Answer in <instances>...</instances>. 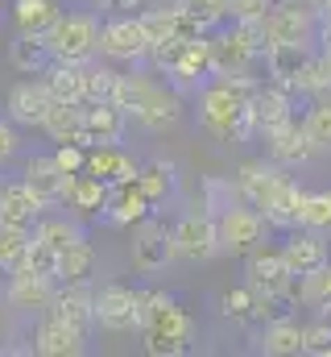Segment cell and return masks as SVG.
Masks as SVG:
<instances>
[{"label": "cell", "mask_w": 331, "mask_h": 357, "mask_svg": "<svg viewBox=\"0 0 331 357\" xmlns=\"http://www.w3.org/2000/svg\"><path fill=\"white\" fill-rule=\"evenodd\" d=\"M116 75L120 71H112V67H87V104L91 100H112Z\"/></svg>", "instance_id": "47"}, {"label": "cell", "mask_w": 331, "mask_h": 357, "mask_svg": "<svg viewBox=\"0 0 331 357\" xmlns=\"http://www.w3.org/2000/svg\"><path fill=\"white\" fill-rule=\"evenodd\" d=\"M46 46L58 63H87L99 50V21L91 13H58V21L46 33Z\"/></svg>", "instance_id": "8"}, {"label": "cell", "mask_w": 331, "mask_h": 357, "mask_svg": "<svg viewBox=\"0 0 331 357\" xmlns=\"http://www.w3.org/2000/svg\"><path fill=\"white\" fill-rule=\"evenodd\" d=\"M33 241V229H17V225H0V270H17L25 262V250Z\"/></svg>", "instance_id": "41"}, {"label": "cell", "mask_w": 331, "mask_h": 357, "mask_svg": "<svg viewBox=\"0 0 331 357\" xmlns=\"http://www.w3.org/2000/svg\"><path fill=\"white\" fill-rule=\"evenodd\" d=\"M58 291V278L54 274H42V270H29V266H17L8 270V303L13 307H25V312H46L50 299Z\"/></svg>", "instance_id": "16"}, {"label": "cell", "mask_w": 331, "mask_h": 357, "mask_svg": "<svg viewBox=\"0 0 331 357\" xmlns=\"http://www.w3.org/2000/svg\"><path fill=\"white\" fill-rule=\"evenodd\" d=\"M302 195H307V191H302V187H298V183H294L290 175H286V183L273 191V199L261 208V216L269 220V229H277V233L294 229V225H298V208H302Z\"/></svg>", "instance_id": "32"}, {"label": "cell", "mask_w": 331, "mask_h": 357, "mask_svg": "<svg viewBox=\"0 0 331 357\" xmlns=\"http://www.w3.org/2000/svg\"><path fill=\"white\" fill-rule=\"evenodd\" d=\"M261 38L265 46H315L319 38V13L311 8V0H282L269 4L261 17Z\"/></svg>", "instance_id": "4"}, {"label": "cell", "mask_w": 331, "mask_h": 357, "mask_svg": "<svg viewBox=\"0 0 331 357\" xmlns=\"http://www.w3.org/2000/svg\"><path fill=\"white\" fill-rule=\"evenodd\" d=\"M8 121L13 125H25V129H42V116H46V108H50V91H46V79L42 84H33V79H25V84H17V88L8 91Z\"/></svg>", "instance_id": "25"}, {"label": "cell", "mask_w": 331, "mask_h": 357, "mask_svg": "<svg viewBox=\"0 0 331 357\" xmlns=\"http://www.w3.org/2000/svg\"><path fill=\"white\" fill-rule=\"evenodd\" d=\"M21 178L33 187V195L46 204V208H58V204H67V191H71V178L58 162H54V154H33L29 162H25V171Z\"/></svg>", "instance_id": "20"}, {"label": "cell", "mask_w": 331, "mask_h": 357, "mask_svg": "<svg viewBox=\"0 0 331 357\" xmlns=\"http://www.w3.org/2000/svg\"><path fill=\"white\" fill-rule=\"evenodd\" d=\"M245 282L257 295H273V299H282V303L290 307V303H294V282H298V274L290 270L282 245H269V241H265V245H257L245 258Z\"/></svg>", "instance_id": "7"}, {"label": "cell", "mask_w": 331, "mask_h": 357, "mask_svg": "<svg viewBox=\"0 0 331 357\" xmlns=\"http://www.w3.org/2000/svg\"><path fill=\"white\" fill-rule=\"evenodd\" d=\"M58 0H13V29L17 33H33V38H46L50 25L58 21Z\"/></svg>", "instance_id": "31"}, {"label": "cell", "mask_w": 331, "mask_h": 357, "mask_svg": "<svg viewBox=\"0 0 331 357\" xmlns=\"http://www.w3.org/2000/svg\"><path fill=\"white\" fill-rule=\"evenodd\" d=\"M8 63H13L17 71H25V75H38V71L50 63V46H46V38L17 33V38L8 42Z\"/></svg>", "instance_id": "37"}, {"label": "cell", "mask_w": 331, "mask_h": 357, "mask_svg": "<svg viewBox=\"0 0 331 357\" xmlns=\"http://www.w3.org/2000/svg\"><path fill=\"white\" fill-rule=\"evenodd\" d=\"M46 312H54L58 320L91 333L95 328V291H91V282H58V291H54Z\"/></svg>", "instance_id": "21"}, {"label": "cell", "mask_w": 331, "mask_h": 357, "mask_svg": "<svg viewBox=\"0 0 331 357\" xmlns=\"http://www.w3.org/2000/svg\"><path fill=\"white\" fill-rule=\"evenodd\" d=\"M252 91H257V79L248 71L216 75L199 91V125L220 142H245L252 133V125H248V96Z\"/></svg>", "instance_id": "1"}, {"label": "cell", "mask_w": 331, "mask_h": 357, "mask_svg": "<svg viewBox=\"0 0 331 357\" xmlns=\"http://www.w3.org/2000/svg\"><path fill=\"white\" fill-rule=\"evenodd\" d=\"M141 25H145V33H150V46L178 38V4H174V8H145V13H141Z\"/></svg>", "instance_id": "44"}, {"label": "cell", "mask_w": 331, "mask_h": 357, "mask_svg": "<svg viewBox=\"0 0 331 357\" xmlns=\"http://www.w3.org/2000/svg\"><path fill=\"white\" fill-rule=\"evenodd\" d=\"M294 116V91L286 84H257V91L248 96V125L252 133H273L282 121Z\"/></svg>", "instance_id": "13"}, {"label": "cell", "mask_w": 331, "mask_h": 357, "mask_svg": "<svg viewBox=\"0 0 331 357\" xmlns=\"http://www.w3.org/2000/svg\"><path fill=\"white\" fill-rule=\"evenodd\" d=\"M178 8H186L203 29H220L232 13H228V0H178Z\"/></svg>", "instance_id": "45"}, {"label": "cell", "mask_w": 331, "mask_h": 357, "mask_svg": "<svg viewBox=\"0 0 331 357\" xmlns=\"http://www.w3.org/2000/svg\"><path fill=\"white\" fill-rule=\"evenodd\" d=\"M104 4H108V8H141L145 0H104Z\"/></svg>", "instance_id": "52"}, {"label": "cell", "mask_w": 331, "mask_h": 357, "mask_svg": "<svg viewBox=\"0 0 331 357\" xmlns=\"http://www.w3.org/2000/svg\"><path fill=\"white\" fill-rule=\"evenodd\" d=\"M54 162H58L67 175H79L83 167H87V146H79V142H63V146L54 150Z\"/></svg>", "instance_id": "48"}, {"label": "cell", "mask_w": 331, "mask_h": 357, "mask_svg": "<svg viewBox=\"0 0 331 357\" xmlns=\"http://www.w3.org/2000/svg\"><path fill=\"white\" fill-rule=\"evenodd\" d=\"M286 183V171L277 167V162H261V158H248L236 167V175H232V191H236V199H245L252 204L257 212L273 199V191Z\"/></svg>", "instance_id": "14"}, {"label": "cell", "mask_w": 331, "mask_h": 357, "mask_svg": "<svg viewBox=\"0 0 331 357\" xmlns=\"http://www.w3.org/2000/svg\"><path fill=\"white\" fill-rule=\"evenodd\" d=\"M42 133L50 137V142H79L87 146V137H83V104H63V100H50V108H46V116H42Z\"/></svg>", "instance_id": "28"}, {"label": "cell", "mask_w": 331, "mask_h": 357, "mask_svg": "<svg viewBox=\"0 0 331 357\" xmlns=\"http://www.w3.org/2000/svg\"><path fill=\"white\" fill-rule=\"evenodd\" d=\"M112 104H120L129 112V121H137L145 133H170L182 121V91L158 84L150 75H116Z\"/></svg>", "instance_id": "3"}, {"label": "cell", "mask_w": 331, "mask_h": 357, "mask_svg": "<svg viewBox=\"0 0 331 357\" xmlns=\"http://www.w3.org/2000/svg\"><path fill=\"white\" fill-rule=\"evenodd\" d=\"M265 54V38H261V21H224V29L211 38V59H216V75H241L252 63H261Z\"/></svg>", "instance_id": "5"}, {"label": "cell", "mask_w": 331, "mask_h": 357, "mask_svg": "<svg viewBox=\"0 0 331 357\" xmlns=\"http://www.w3.org/2000/svg\"><path fill=\"white\" fill-rule=\"evenodd\" d=\"M83 171L108 178V183H133L141 167H137V158L116 142V146H87V167H83Z\"/></svg>", "instance_id": "26"}, {"label": "cell", "mask_w": 331, "mask_h": 357, "mask_svg": "<svg viewBox=\"0 0 331 357\" xmlns=\"http://www.w3.org/2000/svg\"><path fill=\"white\" fill-rule=\"evenodd\" d=\"M282 254L294 274H311V270L328 266L331 262V245H328V233H315V229H286V241H282Z\"/></svg>", "instance_id": "17"}, {"label": "cell", "mask_w": 331, "mask_h": 357, "mask_svg": "<svg viewBox=\"0 0 331 357\" xmlns=\"http://www.w3.org/2000/svg\"><path fill=\"white\" fill-rule=\"evenodd\" d=\"M294 303H302V307L328 316L331 312V262L319 266V270H311V274H298V282H294Z\"/></svg>", "instance_id": "35"}, {"label": "cell", "mask_w": 331, "mask_h": 357, "mask_svg": "<svg viewBox=\"0 0 331 357\" xmlns=\"http://www.w3.org/2000/svg\"><path fill=\"white\" fill-rule=\"evenodd\" d=\"M108 191H112V183H108V178L91 175V171H79V175L71 178L67 208H75L79 216H99V212H104V204H108Z\"/></svg>", "instance_id": "30"}, {"label": "cell", "mask_w": 331, "mask_h": 357, "mask_svg": "<svg viewBox=\"0 0 331 357\" xmlns=\"http://www.w3.org/2000/svg\"><path fill=\"white\" fill-rule=\"evenodd\" d=\"M95 328L124 337L141 328V291L124 287V282H104L95 291Z\"/></svg>", "instance_id": "9"}, {"label": "cell", "mask_w": 331, "mask_h": 357, "mask_svg": "<svg viewBox=\"0 0 331 357\" xmlns=\"http://www.w3.org/2000/svg\"><path fill=\"white\" fill-rule=\"evenodd\" d=\"M137 333H141V349L150 357L195 354V320L166 291H141V328Z\"/></svg>", "instance_id": "2"}, {"label": "cell", "mask_w": 331, "mask_h": 357, "mask_svg": "<svg viewBox=\"0 0 331 357\" xmlns=\"http://www.w3.org/2000/svg\"><path fill=\"white\" fill-rule=\"evenodd\" d=\"M265 142H269V158H273L277 167H298V162H307V158L315 154V150H311V137H307V129H302L298 116L282 121L273 133H265Z\"/></svg>", "instance_id": "24"}, {"label": "cell", "mask_w": 331, "mask_h": 357, "mask_svg": "<svg viewBox=\"0 0 331 357\" xmlns=\"http://www.w3.org/2000/svg\"><path fill=\"white\" fill-rule=\"evenodd\" d=\"M46 91H50V100H63V104H87V63L54 59V67L46 75Z\"/></svg>", "instance_id": "29"}, {"label": "cell", "mask_w": 331, "mask_h": 357, "mask_svg": "<svg viewBox=\"0 0 331 357\" xmlns=\"http://www.w3.org/2000/svg\"><path fill=\"white\" fill-rule=\"evenodd\" d=\"M154 212V204L145 199V191L137 187V178L133 183H112V191H108V204H104V220L108 225H116V229H133L137 220H145Z\"/></svg>", "instance_id": "22"}, {"label": "cell", "mask_w": 331, "mask_h": 357, "mask_svg": "<svg viewBox=\"0 0 331 357\" xmlns=\"http://www.w3.org/2000/svg\"><path fill=\"white\" fill-rule=\"evenodd\" d=\"M311 59V46H265V54H261V63H265V71H269V79L273 84H294V75L302 71V63Z\"/></svg>", "instance_id": "34"}, {"label": "cell", "mask_w": 331, "mask_h": 357, "mask_svg": "<svg viewBox=\"0 0 331 357\" xmlns=\"http://www.w3.org/2000/svg\"><path fill=\"white\" fill-rule=\"evenodd\" d=\"M174 254L182 262H207L220 254V229H216V216L211 212H186L174 229Z\"/></svg>", "instance_id": "12"}, {"label": "cell", "mask_w": 331, "mask_h": 357, "mask_svg": "<svg viewBox=\"0 0 331 357\" xmlns=\"http://www.w3.org/2000/svg\"><path fill=\"white\" fill-rule=\"evenodd\" d=\"M216 229H220V250L224 254H232V258H248L257 245H265V237L273 233L269 229V220L245 204V199H232V204H224L220 212H216Z\"/></svg>", "instance_id": "6"}, {"label": "cell", "mask_w": 331, "mask_h": 357, "mask_svg": "<svg viewBox=\"0 0 331 357\" xmlns=\"http://www.w3.org/2000/svg\"><path fill=\"white\" fill-rule=\"evenodd\" d=\"M269 4H273V0H228V13H232L236 21H261Z\"/></svg>", "instance_id": "49"}, {"label": "cell", "mask_w": 331, "mask_h": 357, "mask_svg": "<svg viewBox=\"0 0 331 357\" xmlns=\"http://www.w3.org/2000/svg\"><path fill=\"white\" fill-rule=\"evenodd\" d=\"M129 254H133V270H137V274H162V270L178 258L170 229H166L154 212L133 225V250H129Z\"/></svg>", "instance_id": "11"}, {"label": "cell", "mask_w": 331, "mask_h": 357, "mask_svg": "<svg viewBox=\"0 0 331 357\" xmlns=\"http://www.w3.org/2000/svg\"><path fill=\"white\" fill-rule=\"evenodd\" d=\"M124 129H129V112L112 100H91L83 104V137L87 146H116L124 142Z\"/></svg>", "instance_id": "19"}, {"label": "cell", "mask_w": 331, "mask_h": 357, "mask_svg": "<svg viewBox=\"0 0 331 357\" xmlns=\"http://www.w3.org/2000/svg\"><path fill=\"white\" fill-rule=\"evenodd\" d=\"M290 91H298V96H311V100H323V96H331V59L328 50H311V59L302 63V71L294 75V84H290Z\"/></svg>", "instance_id": "36"}, {"label": "cell", "mask_w": 331, "mask_h": 357, "mask_svg": "<svg viewBox=\"0 0 331 357\" xmlns=\"http://www.w3.org/2000/svg\"><path fill=\"white\" fill-rule=\"evenodd\" d=\"M166 75L174 79V88H199L207 75H216L211 38H207V33H199V38H186V42H182V50H178V59L170 63V71H166Z\"/></svg>", "instance_id": "18"}, {"label": "cell", "mask_w": 331, "mask_h": 357, "mask_svg": "<svg viewBox=\"0 0 331 357\" xmlns=\"http://www.w3.org/2000/svg\"><path fill=\"white\" fill-rule=\"evenodd\" d=\"M220 316L232 320V324H257V299H252V287H228L220 295Z\"/></svg>", "instance_id": "40"}, {"label": "cell", "mask_w": 331, "mask_h": 357, "mask_svg": "<svg viewBox=\"0 0 331 357\" xmlns=\"http://www.w3.org/2000/svg\"><path fill=\"white\" fill-rule=\"evenodd\" d=\"M298 225L302 229H315V233H331V191H307L302 195Z\"/></svg>", "instance_id": "42"}, {"label": "cell", "mask_w": 331, "mask_h": 357, "mask_svg": "<svg viewBox=\"0 0 331 357\" xmlns=\"http://www.w3.org/2000/svg\"><path fill=\"white\" fill-rule=\"evenodd\" d=\"M257 349H261V354H269V357L302 354V324H298L290 312H282V316L265 320V328L257 333Z\"/></svg>", "instance_id": "27"}, {"label": "cell", "mask_w": 331, "mask_h": 357, "mask_svg": "<svg viewBox=\"0 0 331 357\" xmlns=\"http://www.w3.org/2000/svg\"><path fill=\"white\" fill-rule=\"evenodd\" d=\"M302 129L311 137V150L315 154H331V100H315L307 112H302Z\"/></svg>", "instance_id": "38"}, {"label": "cell", "mask_w": 331, "mask_h": 357, "mask_svg": "<svg viewBox=\"0 0 331 357\" xmlns=\"http://www.w3.org/2000/svg\"><path fill=\"white\" fill-rule=\"evenodd\" d=\"M17 146H21V137H17L13 121H0V167L17 158Z\"/></svg>", "instance_id": "50"}, {"label": "cell", "mask_w": 331, "mask_h": 357, "mask_svg": "<svg viewBox=\"0 0 331 357\" xmlns=\"http://www.w3.org/2000/svg\"><path fill=\"white\" fill-rule=\"evenodd\" d=\"M302 354L307 357H331V320L328 316L302 324Z\"/></svg>", "instance_id": "46"}, {"label": "cell", "mask_w": 331, "mask_h": 357, "mask_svg": "<svg viewBox=\"0 0 331 357\" xmlns=\"http://www.w3.org/2000/svg\"><path fill=\"white\" fill-rule=\"evenodd\" d=\"M91 274H95V245L87 237L58 250V266H54L58 282H91Z\"/></svg>", "instance_id": "33"}, {"label": "cell", "mask_w": 331, "mask_h": 357, "mask_svg": "<svg viewBox=\"0 0 331 357\" xmlns=\"http://www.w3.org/2000/svg\"><path fill=\"white\" fill-rule=\"evenodd\" d=\"M46 212V204L33 195V187L25 178L0 183V225H17V229H33L38 216Z\"/></svg>", "instance_id": "23"}, {"label": "cell", "mask_w": 331, "mask_h": 357, "mask_svg": "<svg viewBox=\"0 0 331 357\" xmlns=\"http://www.w3.org/2000/svg\"><path fill=\"white\" fill-rule=\"evenodd\" d=\"M311 4H315V13H319V25L331 21V0H311Z\"/></svg>", "instance_id": "51"}, {"label": "cell", "mask_w": 331, "mask_h": 357, "mask_svg": "<svg viewBox=\"0 0 331 357\" xmlns=\"http://www.w3.org/2000/svg\"><path fill=\"white\" fill-rule=\"evenodd\" d=\"M137 187L145 191L150 204H162L166 195H170V187H174V171H170L166 162H145V167L137 171Z\"/></svg>", "instance_id": "43"}, {"label": "cell", "mask_w": 331, "mask_h": 357, "mask_svg": "<svg viewBox=\"0 0 331 357\" xmlns=\"http://www.w3.org/2000/svg\"><path fill=\"white\" fill-rule=\"evenodd\" d=\"M33 237H38L42 245H50V250H63V245L79 241L83 229L75 225V220H67V216H38V225H33Z\"/></svg>", "instance_id": "39"}, {"label": "cell", "mask_w": 331, "mask_h": 357, "mask_svg": "<svg viewBox=\"0 0 331 357\" xmlns=\"http://www.w3.org/2000/svg\"><path fill=\"white\" fill-rule=\"evenodd\" d=\"M323 42H328V59H331V33H328V38H323Z\"/></svg>", "instance_id": "53"}, {"label": "cell", "mask_w": 331, "mask_h": 357, "mask_svg": "<svg viewBox=\"0 0 331 357\" xmlns=\"http://www.w3.org/2000/svg\"><path fill=\"white\" fill-rule=\"evenodd\" d=\"M87 337H91V333H83V328H75V324L58 320L54 312H42V320H38V328H33V354H42V357H79V354H87Z\"/></svg>", "instance_id": "15"}, {"label": "cell", "mask_w": 331, "mask_h": 357, "mask_svg": "<svg viewBox=\"0 0 331 357\" xmlns=\"http://www.w3.org/2000/svg\"><path fill=\"white\" fill-rule=\"evenodd\" d=\"M99 54L112 63H145L150 59V33L141 25V17H108L99 25Z\"/></svg>", "instance_id": "10"}]
</instances>
